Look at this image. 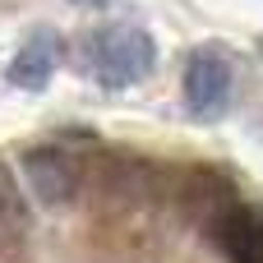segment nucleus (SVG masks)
<instances>
[{"label":"nucleus","instance_id":"1","mask_svg":"<svg viewBox=\"0 0 263 263\" xmlns=\"http://www.w3.org/2000/svg\"><path fill=\"white\" fill-rule=\"evenodd\" d=\"M153 65H157V46L134 23H106L83 42V69L102 88H134L153 74Z\"/></svg>","mask_w":263,"mask_h":263},{"label":"nucleus","instance_id":"2","mask_svg":"<svg viewBox=\"0 0 263 263\" xmlns=\"http://www.w3.org/2000/svg\"><path fill=\"white\" fill-rule=\"evenodd\" d=\"M240 199V185L222 171V166H190L176 180V208L190 227H199L203 236L217 227V217Z\"/></svg>","mask_w":263,"mask_h":263},{"label":"nucleus","instance_id":"3","mask_svg":"<svg viewBox=\"0 0 263 263\" xmlns=\"http://www.w3.org/2000/svg\"><path fill=\"white\" fill-rule=\"evenodd\" d=\"M231 102V60L222 46H199L185 60V106L199 120H217Z\"/></svg>","mask_w":263,"mask_h":263},{"label":"nucleus","instance_id":"4","mask_svg":"<svg viewBox=\"0 0 263 263\" xmlns=\"http://www.w3.org/2000/svg\"><path fill=\"white\" fill-rule=\"evenodd\" d=\"M23 176H28L37 203H46V208H65V203H74L79 190H83V166H79V157H69L60 143L28 148V153H23Z\"/></svg>","mask_w":263,"mask_h":263},{"label":"nucleus","instance_id":"5","mask_svg":"<svg viewBox=\"0 0 263 263\" xmlns=\"http://www.w3.org/2000/svg\"><path fill=\"white\" fill-rule=\"evenodd\" d=\"M208 236L222 245V254L231 263H263V208L236 199Z\"/></svg>","mask_w":263,"mask_h":263},{"label":"nucleus","instance_id":"6","mask_svg":"<svg viewBox=\"0 0 263 263\" xmlns=\"http://www.w3.org/2000/svg\"><path fill=\"white\" fill-rule=\"evenodd\" d=\"M55 65H60V32H55V28H32V32L23 37V46L14 51V60H9L5 74H9L14 88L42 92V88L51 83Z\"/></svg>","mask_w":263,"mask_h":263},{"label":"nucleus","instance_id":"7","mask_svg":"<svg viewBox=\"0 0 263 263\" xmlns=\"http://www.w3.org/2000/svg\"><path fill=\"white\" fill-rule=\"evenodd\" d=\"M28 231H32V208H28L14 171L0 162V240H18Z\"/></svg>","mask_w":263,"mask_h":263},{"label":"nucleus","instance_id":"8","mask_svg":"<svg viewBox=\"0 0 263 263\" xmlns=\"http://www.w3.org/2000/svg\"><path fill=\"white\" fill-rule=\"evenodd\" d=\"M69 5H83V9H102V5H111V0H69Z\"/></svg>","mask_w":263,"mask_h":263}]
</instances>
